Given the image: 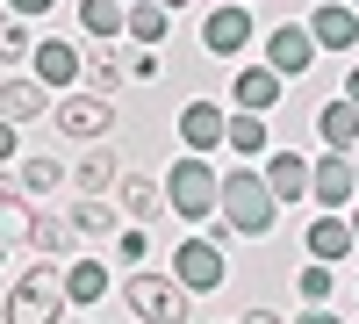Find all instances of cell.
<instances>
[{"label": "cell", "mask_w": 359, "mask_h": 324, "mask_svg": "<svg viewBox=\"0 0 359 324\" xmlns=\"http://www.w3.org/2000/svg\"><path fill=\"white\" fill-rule=\"evenodd\" d=\"M309 58H316L309 29L302 22H273V37H266V65H273L280 79H294V72H309Z\"/></svg>", "instance_id": "obj_10"}, {"label": "cell", "mask_w": 359, "mask_h": 324, "mask_svg": "<svg viewBox=\"0 0 359 324\" xmlns=\"http://www.w3.org/2000/svg\"><path fill=\"white\" fill-rule=\"evenodd\" d=\"M352 181H359V144H352Z\"/></svg>", "instance_id": "obj_39"}, {"label": "cell", "mask_w": 359, "mask_h": 324, "mask_svg": "<svg viewBox=\"0 0 359 324\" xmlns=\"http://www.w3.org/2000/svg\"><path fill=\"white\" fill-rule=\"evenodd\" d=\"M50 123L65 130L72 144H101V137L115 130V101H108V94H94V86H86V94H65V101L50 108Z\"/></svg>", "instance_id": "obj_6"}, {"label": "cell", "mask_w": 359, "mask_h": 324, "mask_svg": "<svg viewBox=\"0 0 359 324\" xmlns=\"http://www.w3.org/2000/svg\"><path fill=\"white\" fill-rule=\"evenodd\" d=\"M115 252H123L130 267H144V252H151V238H144V223H123V231H115Z\"/></svg>", "instance_id": "obj_30"}, {"label": "cell", "mask_w": 359, "mask_h": 324, "mask_svg": "<svg viewBox=\"0 0 359 324\" xmlns=\"http://www.w3.org/2000/svg\"><path fill=\"white\" fill-rule=\"evenodd\" d=\"M230 101L245 108V115H273V108H280V72H273V65L237 72V79H230Z\"/></svg>", "instance_id": "obj_12"}, {"label": "cell", "mask_w": 359, "mask_h": 324, "mask_svg": "<svg viewBox=\"0 0 359 324\" xmlns=\"http://www.w3.org/2000/svg\"><path fill=\"white\" fill-rule=\"evenodd\" d=\"M259 181L273 188V202H302V195H309V159H302V152H273Z\"/></svg>", "instance_id": "obj_19"}, {"label": "cell", "mask_w": 359, "mask_h": 324, "mask_svg": "<svg viewBox=\"0 0 359 324\" xmlns=\"http://www.w3.org/2000/svg\"><path fill=\"white\" fill-rule=\"evenodd\" d=\"M316 51H352L359 44V8H345V0H316V15L302 22Z\"/></svg>", "instance_id": "obj_8"}, {"label": "cell", "mask_w": 359, "mask_h": 324, "mask_svg": "<svg viewBox=\"0 0 359 324\" xmlns=\"http://www.w3.org/2000/svg\"><path fill=\"white\" fill-rule=\"evenodd\" d=\"M252 37H259V15L245 8V0H223L216 15H201V51L208 58H237Z\"/></svg>", "instance_id": "obj_7"}, {"label": "cell", "mask_w": 359, "mask_h": 324, "mask_svg": "<svg viewBox=\"0 0 359 324\" xmlns=\"http://www.w3.org/2000/svg\"><path fill=\"white\" fill-rule=\"evenodd\" d=\"M57 281H65V303H101L108 296V288H115V274H108V259H94V252H86V259H72V267L65 274H57Z\"/></svg>", "instance_id": "obj_16"}, {"label": "cell", "mask_w": 359, "mask_h": 324, "mask_svg": "<svg viewBox=\"0 0 359 324\" xmlns=\"http://www.w3.org/2000/svg\"><path fill=\"white\" fill-rule=\"evenodd\" d=\"M294 288H302V303H331V296H338V267H323V259H309Z\"/></svg>", "instance_id": "obj_28"}, {"label": "cell", "mask_w": 359, "mask_h": 324, "mask_svg": "<svg viewBox=\"0 0 359 324\" xmlns=\"http://www.w3.org/2000/svg\"><path fill=\"white\" fill-rule=\"evenodd\" d=\"M309 195L323 202V209H345V202L359 195V181H352V152H323V159L309 166Z\"/></svg>", "instance_id": "obj_9"}, {"label": "cell", "mask_w": 359, "mask_h": 324, "mask_svg": "<svg viewBox=\"0 0 359 324\" xmlns=\"http://www.w3.org/2000/svg\"><path fill=\"white\" fill-rule=\"evenodd\" d=\"M29 245H36V252H72V223H57V216H29Z\"/></svg>", "instance_id": "obj_27"}, {"label": "cell", "mask_w": 359, "mask_h": 324, "mask_svg": "<svg viewBox=\"0 0 359 324\" xmlns=\"http://www.w3.org/2000/svg\"><path fill=\"white\" fill-rule=\"evenodd\" d=\"M79 79L94 86V94H108V101H115V86H123V65H115V58H108V44H101L94 58H79Z\"/></svg>", "instance_id": "obj_26"}, {"label": "cell", "mask_w": 359, "mask_h": 324, "mask_svg": "<svg viewBox=\"0 0 359 324\" xmlns=\"http://www.w3.org/2000/svg\"><path fill=\"white\" fill-rule=\"evenodd\" d=\"M0 267H8V245H0Z\"/></svg>", "instance_id": "obj_40"}, {"label": "cell", "mask_w": 359, "mask_h": 324, "mask_svg": "<svg viewBox=\"0 0 359 324\" xmlns=\"http://www.w3.org/2000/svg\"><path fill=\"white\" fill-rule=\"evenodd\" d=\"M123 37H137V51H158L172 37V15L158 0H123Z\"/></svg>", "instance_id": "obj_17"}, {"label": "cell", "mask_w": 359, "mask_h": 324, "mask_svg": "<svg viewBox=\"0 0 359 324\" xmlns=\"http://www.w3.org/2000/svg\"><path fill=\"white\" fill-rule=\"evenodd\" d=\"M123 303L137 310V324H187V288L172 274H151V267H137L123 281Z\"/></svg>", "instance_id": "obj_3"}, {"label": "cell", "mask_w": 359, "mask_h": 324, "mask_svg": "<svg viewBox=\"0 0 359 324\" xmlns=\"http://www.w3.org/2000/svg\"><path fill=\"white\" fill-rule=\"evenodd\" d=\"M165 209L187 216V223H208V216H216V166H208L201 152L172 159V173H165Z\"/></svg>", "instance_id": "obj_2"}, {"label": "cell", "mask_w": 359, "mask_h": 324, "mask_svg": "<svg viewBox=\"0 0 359 324\" xmlns=\"http://www.w3.org/2000/svg\"><path fill=\"white\" fill-rule=\"evenodd\" d=\"M29 44H36V37H29V22H22V15H15V22H0V65H22Z\"/></svg>", "instance_id": "obj_29"}, {"label": "cell", "mask_w": 359, "mask_h": 324, "mask_svg": "<svg viewBox=\"0 0 359 324\" xmlns=\"http://www.w3.org/2000/svg\"><path fill=\"white\" fill-rule=\"evenodd\" d=\"M57 181H65V166H57V159H43V152L15 166V195H50Z\"/></svg>", "instance_id": "obj_25"}, {"label": "cell", "mask_w": 359, "mask_h": 324, "mask_svg": "<svg viewBox=\"0 0 359 324\" xmlns=\"http://www.w3.org/2000/svg\"><path fill=\"white\" fill-rule=\"evenodd\" d=\"M115 231H123V209H115L108 195H79V209H72V238H86V245H108Z\"/></svg>", "instance_id": "obj_15"}, {"label": "cell", "mask_w": 359, "mask_h": 324, "mask_svg": "<svg viewBox=\"0 0 359 324\" xmlns=\"http://www.w3.org/2000/svg\"><path fill=\"white\" fill-rule=\"evenodd\" d=\"M309 259H323V267H338V259L352 252V223H345V209H323L316 223H309Z\"/></svg>", "instance_id": "obj_18"}, {"label": "cell", "mask_w": 359, "mask_h": 324, "mask_svg": "<svg viewBox=\"0 0 359 324\" xmlns=\"http://www.w3.org/2000/svg\"><path fill=\"white\" fill-rule=\"evenodd\" d=\"M158 8H165V15H172V8H187V0H158Z\"/></svg>", "instance_id": "obj_38"}, {"label": "cell", "mask_w": 359, "mask_h": 324, "mask_svg": "<svg viewBox=\"0 0 359 324\" xmlns=\"http://www.w3.org/2000/svg\"><path fill=\"white\" fill-rule=\"evenodd\" d=\"M8 8H15L22 22H36V15H57V0H8Z\"/></svg>", "instance_id": "obj_31"}, {"label": "cell", "mask_w": 359, "mask_h": 324, "mask_svg": "<svg viewBox=\"0 0 359 324\" xmlns=\"http://www.w3.org/2000/svg\"><path fill=\"white\" fill-rule=\"evenodd\" d=\"M245 324H280V317L273 310H245Z\"/></svg>", "instance_id": "obj_36"}, {"label": "cell", "mask_w": 359, "mask_h": 324, "mask_svg": "<svg viewBox=\"0 0 359 324\" xmlns=\"http://www.w3.org/2000/svg\"><path fill=\"white\" fill-rule=\"evenodd\" d=\"M29 72H36V86H79V51L72 44H57V37H43V44H29Z\"/></svg>", "instance_id": "obj_11"}, {"label": "cell", "mask_w": 359, "mask_h": 324, "mask_svg": "<svg viewBox=\"0 0 359 324\" xmlns=\"http://www.w3.org/2000/svg\"><path fill=\"white\" fill-rule=\"evenodd\" d=\"M8 195H15V181H8V173H0V209H8Z\"/></svg>", "instance_id": "obj_37"}, {"label": "cell", "mask_w": 359, "mask_h": 324, "mask_svg": "<svg viewBox=\"0 0 359 324\" xmlns=\"http://www.w3.org/2000/svg\"><path fill=\"white\" fill-rule=\"evenodd\" d=\"M223 144H230L237 159H266L273 130H266V115H245V108H237V115H223Z\"/></svg>", "instance_id": "obj_22"}, {"label": "cell", "mask_w": 359, "mask_h": 324, "mask_svg": "<svg viewBox=\"0 0 359 324\" xmlns=\"http://www.w3.org/2000/svg\"><path fill=\"white\" fill-rule=\"evenodd\" d=\"M158 202H165V188L151 181V173H115V209H123L130 223H151Z\"/></svg>", "instance_id": "obj_13"}, {"label": "cell", "mask_w": 359, "mask_h": 324, "mask_svg": "<svg viewBox=\"0 0 359 324\" xmlns=\"http://www.w3.org/2000/svg\"><path fill=\"white\" fill-rule=\"evenodd\" d=\"M345 8H359V0H345Z\"/></svg>", "instance_id": "obj_41"}, {"label": "cell", "mask_w": 359, "mask_h": 324, "mask_svg": "<svg viewBox=\"0 0 359 324\" xmlns=\"http://www.w3.org/2000/svg\"><path fill=\"white\" fill-rule=\"evenodd\" d=\"M294 324H345V317H338L331 303H309V310H302V317H294Z\"/></svg>", "instance_id": "obj_32"}, {"label": "cell", "mask_w": 359, "mask_h": 324, "mask_svg": "<svg viewBox=\"0 0 359 324\" xmlns=\"http://www.w3.org/2000/svg\"><path fill=\"white\" fill-rule=\"evenodd\" d=\"M180 144L208 159V152L223 144V108H216V101H187V108H180Z\"/></svg>", "instance_id": "obj_14"}, {"label": "cell", "mask_w": 359, "mask_h": 324, "mask_svg": "<svg viewBox=\"0 0 359 324\" xmlns=\"http://www.w3.org/2000/svg\"><path fill=\"white\" fill-rule=\"evenodd\" d=\"M245 8H252V0H245Z\"/></svg>", "instance_id": "obj_42"}, {"label": "cell", "mask_w": 359, "mask_h": 324, "mask_svg": "<svg viewBox=\"0 0 359 324\" xmlns=\"http://www.w3.org/2000/svg\"><path fill=\"white\" fill-rule=\"evenodd\" d=\"M43 108H50V86H36V79H8L0 86V123H36Z\"/></svg>", "instance_id": "obj_21"}, {"label": "cell", "mask_w": 359, "mask_h": 324, "mask_svg": "<svg viewBox=\"0 0 359 324\" xmlns=\"http://www.w3.org/2000/svg\"><path fill=\"white\" fill-rule=\"evenodd\" d=\"M216 209H223V223H230V238H266V231L280 223V202H273V188H266L252 166L216 173Z\"/></svg>", "instance_id": "obj_1"}, {"label": "cell", "mask_w": 359, "mask_h": 324, "mask_svg": "<svg viewBox=\"0 0 359 324\" xmlns=\"http://www.w3.org/2000/svg\"><path fill=\"white\" fill-rule=\"evenodd\" d=\"M115 173H123V166H115V152H108V144H94V152L79 159L72 181H79V195H108V188H115Z\"/></svg>", "instance_id": "obj_24"}, {"label": "cell", "mask_w": 359, "mask_h": 324, "mask_svg": "<svg viewBox=\"0 0 359 324\" xmlns=\"http://www.w3.org/2000/svg\"><path fill=\"white\" fill-rule=\"evenodd\" d=\"M345 101H352V108H359V65H352V72H345Z\"/></svg>", "instance_id": "obj_35"}, {"label": "cell", "mask_w": 359, "mask_h": 324, "mask_svg": "<svg viewBox=\"0 0 359 324\" xmlns=\"http://www.w3.org/2000/svg\"><path fill=\"white\" fill-rule=\"evenodd\" d=\"M345 223H352V245H359V195L345 202Z\"/></svg>", "instance_id": "obj_34"}, {"label": "cell", "mask_w": 359, "mask_h": 324, "mask_svg": "<svg viewBox=\"0 0 359 324\" xmlns=\"http://www.w3.org/2000/svg\"><path fill=\"white\" fill-rule=\"evenodd\" d=\"M79 29L94 44H115L123 37V0H79Z\"/></svg>", "instance_id": "obj_23"}, {"label": "cell", "mask_w": 359, "mask_h": 324, "mask_svg": "<svg viewBox=\"0 0 359 324\" xmlns=\"http://www.w3.org/2000/svg\"><path fill=\"white\" fill-rule=\"evenodd\" d=\"M15 159V123H0V166Z\"/></svg>", "instance_id": "obj_33"}, {"label": "cell", "mask_w": 359, "mask_h": 324, "mask_svg": "<svg viewBox=\"0 0 359 324\" xmlns=\"http://www.w3.org/2000/svg\"><path fill=\"white\" fill-rule=\"evenodd\" d=\"M316 137H323V152H352L359 144V108L338 94V101H323L316 108Z\"/></svg>", "instance_id": "obj_20"}, {"label": "cell", "mask_w": 359, "mask_h": 324, "mask_svg": "<svg viewBox=\"0 0 359 324\" xmlns=\"http://www.w3.org/2000/svg\"><path fill=\"white\" fill-rule=\"evenodd\" d=\"M72 303H65V281H57L50 267H29L15 281V296H8V324H57Z\"/></svg>", "instance_id": "obj_4"}, {"label": "cell", "mask_w": 359, "mask_h": 324, "mask_svg": "<svg viewBox=\"0 0 359 324\" xmlns=\"http://www.w3.org/2000/svg\"><path fill=\"white\" fill-rule=\"evenodd\" d=\"M172 281L187 288V296H216V288L230 281V259L216 238H180L172 245Z\"/></svg>", "instance_id": "obj_5"}]
</instances>
